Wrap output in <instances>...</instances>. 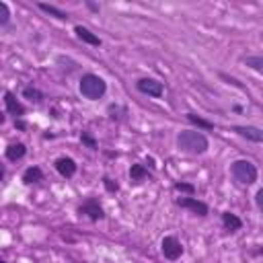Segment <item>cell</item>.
Instances as JSON below:
<instances>
[{"label": "cell", "mask_w": 263, "mask_h": 263, "mask_svg": "<svg viewBox=\"0 0 263 263\" xmlns=\"http://www.w3.org/2000/svg\"><path fill=\"white\" fill-rule=\"evenodd\" d=\"M37 8H39V10H43L45 14H51V16H53V18H58V21H68V18H70V14H68L66 10H62V8L53 6V4H47V2H39V4H37Z\"/></svg>", "instance_id": "obj_15"}, {"label": "cell", "mask_w": 263, "mask_h": 263, "mask_svg": "<svg viewBox=\"0 0 263 263\" xmlns=\"http://www.w3.org/2000/svg\"><path fill=\"white\" fill-rule=\"evenodd\" d=\"M23 97H25V99H29L31 103H41V101L45 99V97H43V92H41L39 88H35L33 84H29V86H25V88H23Z\"/></svg>", "instance_id": "obj_18"}, {"label": "cell", "mask_w": 263, "mask_h": 263, "mask_svg": "<svg viewBox=\"0 0 263 263\" xmlns=\"http://www.w3.org/2000/svg\"><path fill=\"white\" fill-rule=\"evenodd\" d=\"M136 88L142 92V95H148L152 99H160L162 92H164V86L160 80L156 78H138L136 80Z\"/></svg>", "instance_id": "obj_5"}, {"label": "cell", "mask_w": 263, "mask_h": 263, "mask_svg": "<svg viewBox=\"0 0 263 263\" xmlns=\"http://www.w3.org/2000/svg\"><path fill=\"white\" fill-rule=\"evenodd\" d=\"M146 164H148L150 168H156V164H154V158H152V156H146Z\"/></svg>", "instance_id": "obj_27"}, {"label": "cell", "mask_w": 263, "mask_h": 263, "mask_svg": "<svg viewBox=\"0 0 263 263\" xmlns=\"http://www.w3.org/2000/svg\"><path fill=\"white\" fill-rule=\"evenodd\" d=\"M222 226L226 232H236L242 228V220L232 212H222Z\"/></svg>", "instance_id": "obj_12"}, {"label": "cell", "mask_w": 263, "mask_h": 263, "mask_svg": "<svg viewBox=\"0 0 263 263\" xmlns=\"http://www.w3.org/2000/svg\"><path fill=\"white\" fill-rule=\"evenodd\" d=\"M103 185H105V189H107L109 193H117V191H119V183H117V181H113V179H111V177H107V175L103 177Z\"/></svg>", "instance_id": "obj_23"}, {"label": "cell", "mask_w": 263, "mask_h": 263, "mask_svg": "<svg viewBox=\"0 0 263 263\" xmlns=\"http://www.w3.org/2000/svg\"><path fill=\"white\" fill-rule=\"evenodd\" d=\"M14 127L21 129V132H25L27 129V121L25 119H14Z\"/></svg>", "instance_id": "obj_26"}, {"label": "cell", "mask_w": 263, "mask_h": 263, "mask_svg": "<svg viewBox=\"0 0 263 263\" xmlns=\"http://www.w3.org/2000/svg\"><path fill=\"white\" fill-rule=\"evenodd\" d=\"M242 62H245L249 68H253V70L263 72V55H247Z\"/></svg>", "instance_id": "obj_19"}, {"label": "cell", "mask_w": 263, "mask_h": 263, "mask_svg": "<svg viewBox=\"0 0 263 263\" xmlns=\"http://www.w3.org/2000/svg\"><path fill=\"white\" fill-rule=\"evenodd\" d=\"M4 107H6V113H8V115H12L14 119H23V115H25V105H23L10 90L4 92Z\"/></svg>", "instance_id": "obj_9"}, {"label": "cell", "mask_w": 263, "mask_h": 263, "mask_svg": "<svg viewBox=\"0 0 263 263\" xmlns=\"http://www.w3.org/2000/svg\"><path fill=\"white\" fill-rule=\"evenodd\" d=\"M53 166H55V171H58L64 179H72V177L76 175V171H78L76 160L70 158V156H60V158H55Z\"/></svg>", "instance_id": "obj_8"}, {"label": "cell", "mask_w": 263, "mask_h": 263, "mask_svg": "<svg viewBox=\"0 0 263 263\" xmlns=\"http://www.w3.org/2000/svg\"><path fill=\"white\" fill-rule=\"evenodd\" d=\"M173 189H175V191H181V193H189V195L195 193V185H193V183H185V181L173 183Z\"/></svg>", "instance_id": "obj_21"}, {"label": "cell", "mask_w": 263, "mask_h": 263, "mask_svg": "<svg viewBox=\"0 0 263 263\" xmlns=\"http://www.w3.org/2000/svg\"><path fill=\"white\" fill-rule=\"evenodd\" d=\"M0 263H6V261H0Z\"/></svg>", "instance_id": "obj_29"}, {"label": "cell", "mask_w": 263, "mask_h": 263, "mask_svg": "<svg viewBox=\"0 0 263 263\" xmlns=\"http://www.w3.org/2000/svg\"><path fill=\"white\" fill-rule=\"evenodd\" d=\"M232 132L238 134L240 138H247V140H251V142L263 144V129H259V127H255V125H234Z\"/></svg>", "instance_id": "obj_10"}, {"label": "cell", "mask_w": 263, "mask_h": 263, "mask_svg": "<svg viewBox=\"0 0 263 263\" xmlns=\"http://www.w3.org/2000/svg\"><path fill=\"white\" fill-rule=\"evenodd\" d=\"M255 203H257V208L263 212V187H261V189L255 193Z\"/></svg>", "instance_id": "obj_24"}, {"label": "cell", "mask_w": 263, "mask_h": 263, "mask_svg": "<svg viewBox=\"0 0 263 263\" xmlns=\"http://www.w3.org/2000/svg\"><path fill=\"white\" fill-rule=\"evenodd\" d=\"M146 179H150L148 166L138 164V162L129 166V181H132V183H142V181H146Z\"/></svg>", "instance_id": "obj_14"}, {"label": "cell", "mask_w": 263, "mask_h": 263, "mask_svg": "<svg viewBox=\"0 0 263 263\" xmlns=\"http://www.w3.org/2000/svg\"><path fill=\"white\" fill-rule=\"evenodd\" d=\"M0 25L2 27H6L8 25V21H10V8H8V4L6 2H0Z\"/></svg>", "instance_id": "obj_22"}, {"label": "cell", "mask_w": 263, "mask_h": 263, "mask_svg": "<svg viewBox=\"0 0 263 263\" xmlns=\"http://www.w3.org/2000/svg\"><path fill=\"white\" fill-rule=\"evenodd\" d=\"M86 6H88L90 10H95V12H99V6H97V4H92V2H86Z\"/></svg>", "instance_id": "obj_28"}, {"label": "cell", "mask_w": 263, "mask_h": 263, "mask_svg": "<svg viewBox=\"0 0 263 263\" xmlns=\"http://www.w3.org/2000/svg\"><path fill=\"white\" fill-rule=\"evenodd\" d=\"M74 33H76V37H78L82 43H88V45H92V47H99V45L103 43L99 35H95L90 29H86V27H82V25H76V27H74Z\"/></svg>", "instance_id": "obj_11"}, {"label": "cell", "mask_w": 263, "mask_h": 263, "mask_svg": "<svg viewBox=\"0 0 263 263\" xmlns=\"http://www.w3.org/2000/svg\"><path fill=\"white\" fill-rule=\"evenodd\" d=\"M177 148L185 154H205L210 148L208 138L199 129H183L177 136Z\"/></svg>", "instance_id": "obj_1"}, {"label": "cell", "mask_w": 263, "mask_h": 263, "mask_svg": "<svg viewBox=\"0 0 263 263\" xmlns=\"http://www.w3.org/2000/svg\"><path fill=\"white\" fill-rule=\"evenodd\" d=\"M160 251H162V255H164V259H168V261H177L181 255H183V245L179 242V238L177 236H164L162 238V242H160Z\"/></svg>", "instance_id": "obj_6"}, {"label": "cell", "mask_w": 263, "mask_h": 263, "mask_svg": "<svg viewBox=\"0 0 263 263\" xmlns=\"http://www.w3.org/2000/svg\"><path fill=\"white\" fill-rule=\"evenodd\" d=\"M78 90H80V95L84 99L99 101L107 92V82L101 76H97V74H82V78L78 82Z\"/></svg>", "instance_id": "obj_2"}, {"label": "cell", "mask_w": 263, "mask_h": 263, "mask_svg": "<svg viewBox=\"0 0 263 263\" xmlns=\"http://www.w3.org/2000/svg\"><path fill=\"white\" fill-rule=\"evenodd\" d=\"M39 181H43V171L37 164L25 168V173H23V183L25 185H33V183H39Z\"/></svg>", "instance_id": "obj_16"}, {"label": "cell", "mask_w": 263, "mask_h": 263, "mask_svg": "<svg viewBox=\"0 0 263 263\" xmlns=\"http://www.w3.org/2000/svg\"><path fill=\"white\" fill-rule=\"evenodd\" d=\"M78 214H80V216H86L90 222H99V220L105 218V210H103V205L99 203L97 197L84 199V201L78 205Z\"/></svg>", "instance_id": "obj_4"}, {"label": "cell", "mask_w": 263, "mask_h": 263, "mask_svg": "<svg viewBox=\"0 0 263 263\" xmlns=\"http://www.w3.org/2000/svg\"><path fill=\"white\" fill-rule=\"evenodd\" d=\"M175 203L179 205V208H183V210H189V212H193L195 216H208V212H210V208H208V203L205 201H201V199H197V197H177L175 199Z\"/></svg>", "instance_id": "obj_7"}, {"label": "cell", "mask_w": 263, "mask_h": 263, "mask_svg": "<svg viewBox=\"0 0 263 263\" xmlns=\"http://www.w3.org/2000/svg\"><path fill=\"white\" fill-rule=\"evenodd\" d=\"M187 121L189 123H193L197 129H214V123L212 121H208V119H203V117H199L197 113H187Z\"/></svg>", "instance_id": "obj_17"}, {"label": "cell", "mask_w": 263, "mask_h": 263, "mask_svg": "<svg viewBox=\"0 0 263 263\" xmlns=\"http://www.w3.org/2000/svg\"><path fill=\"white\" fill-rule=\"evenodd\" d=\"M230 175L240 185H253L257 181V166L247 158H238L230 164Z\"/></svg>", "instance_id": "obj_3"}, {"label": "cell", "mask_w": 263, "mask_h": 263, "mask_svg": "<svg viewBox=\"0 0 263 263\" xmlns=\"http://www.w3.org/2000/svg\"><path fill=\"white\" fill-rule=\"evenodd\" d=\"M220 76H222L224 80H228L230 84H234V86H238V88H245V86H242V84H240V82H238L236 78H230V76H226V74H220Z\"/></svg>", "instance_id": "obj_25"}, {"label": "cell", "mask_w": 263, "mask_h": 263, "mask_svg": "<svg viewBox=\"0 0 263 263\" xmlns=\"http://www.w3.org/2000/svg\"><path fill=\"white\" fill-rule=\"evenodd\" d=\"M80 142H82L86 148H90V150H99V142L95 140V136H92L90 132H82V134H80Z\"/></svg>", "instance_id": "obj_20"}, {"label": "cell", "mask_w": 263, "mask_h": 263, "mask_svg": "<svg viewBox=\"0 0 263 263\" xmlns=\"http://www.w3.org/2000/svg\"><path fill=\"white\" fill-rule=\"evenodd\" d=\"M25 154H27V146H25L23 142H14V144H10V146L4 150V156H6V160H10V162L21 160Z\"/></svg>", "instance_id": "obj_13"}]
</instances>
